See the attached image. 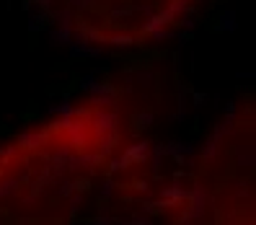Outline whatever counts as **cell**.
<instances>
[{"mask_svg":"<svg viewBox=\"0 0 256 225\" xmlns=\"http://www.w3.org/2000/svg\"><path fill=\"white\" fill-rule=\"evenodd\" d=\"M32 6L44 24L72 42L132 52L184 32L210 0H32Z\"/></svg>","mask_w":256,"mask_h":225,"instance_id":"cell-1","label":"cell"}]
</instances>
